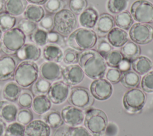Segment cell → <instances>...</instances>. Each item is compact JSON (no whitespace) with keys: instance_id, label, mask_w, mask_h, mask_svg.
<instances>
[{"instance_id":"55","label":"cell","mask_w":153,"mask_h":136,"mask_svg":"<svg viewBox=\"0 0 153 136\" xmlns=\"http://www.w3.org/2000/svg\"><path fill=\"white\" fill-rule=\"evenodd\" d=\"M27 2L32 4H36V5H44L47 0H26Z\"/></svg>"},{"instance_id":"52","label":"cell","mask_w":153,"mask_h":136,"mask_svg":"<svg viewBox=\"0 0 153 136\" xmlns=\"http://www.w3.org/2000/svg\"><path fill=\"white\" fill-rule=\"evenodd\" d=\"M117 68L122 73L128 72L129 70H131V61L127 59L124 58L120 62Z\"/></svg>"},{"instance_id":"15","label":"cell","mask_w":153,"mask_h":136,"mask_svg":"<svg viewBox=\"0 0 153 136\" xmlns=\"http://www.w3.org/2000/svg\"><path fill=\"white\" fill-rule=\"evenodd\" d=\"M62 66L57 63L45 61L40 65L39 72L41 78L50 82H54L62 77Z\"/></svg>"},{"instance_id":"3","label":"cell","mask_w":153,"mask_h":136,"mask_svg":"<svg viewBox=\"0 0 153 136\" xmlns=\"http://www.w3.org/2000/svg\"><path fill=\"white\" fill-rule=\"evenodd\" d=\"M39 75L37 64L31 61H22L16 67L14 74V81L22 88H28L38 79Z\"/></svg>"},{"instance_id":"48","label":"cell","mask_w":153,"mask_h":136,"mask_svg":"<svg viewBox=\"0 0 153 136\" xmlns=\"http://www.w3.org/2000/svg\"><path fill=\"white\" fill-rule=\"evenodd\" d=\"M121 72L118 69L111 67L108 69L105 73L106 79L111 84H115L120 81L122 76Z\"/></svg>"},{"instance_id":"10","label":"cell","mask_w":153,"mask_h":136,"mask_svg":"<svg viewBox=\"0 0 153 136\" xmlns=\"http://www.w3.org/2000/svg\"><path fill=\"white\" fill-rule=\"evenodd\" d=\"M131 40L138 45H145L153 40V27L151 24L136 23L129 29Z\"/></svg>"},{"instance_id":"49","label":"cell","mask_w":153,"mask_h":136,"mask_svg":"<svg viewBox=\"0 0 153 136\" xmlns=\"http://www.w3.org/2000/svg\"><path fill=\"white\" fill-rule=\"evenodd\" d=\"M39 28L49 32L54 28L53 17L51 15H45L38 23Z\"/></svg>"},{"instance_id":"38","label":"cell","mask_w":153,"mask_h":136,"mask_svg":"<svg viewBox=\"0 0 153 136\" xmlns=\"http://www.w3.org/2000/svg\"><path fill=\"white\" fill-rule=\"evenodd\" d=\"M105 61L109 67L117 68L120 62L124 59V57L118 50H112L105 58Z\"/></svg>"},{"instance_id":"30","label":"cell","mask_w":153,"mask_h":136,"mask_svg":"<svg viewBox=\"0 0 153 136\" xmlns=\"http://www.w3.org/2000/svg\"><path fill=\"white\" fill-rule=\"evenodd\" d=\"M42 120L44 121L50 128H58L64 123L62 118L61 113L56 110H50L42 115Z\"/></svg>"},{"instance_id":"40","label":"cell","mask_w":153,"mask_h":136,"mask_svg":"<svg viewBox=\"0 0 153 136\" xmlns=\"http://www.w3.org/2000/svg\"><path fill=\"white\" fill-rule=\"evenodd\" d=\"M44 6L48 13L56 14L65 8L66 2L64 0H47Z\"/></svg>"},{"instance_id":"13","label":"cell","mask_w":153,"mask_h":136,"mask_svg":"<svg viewBox=\"0 0 153 136\" xmlns=\"http://www.w3.org/2000/svg\"><path fill=\"white\" fill-rule=\"evenodd\" d=\"M60 113L63 122L70 127L78 126L84 120L85 115L82 110L73 106L64 107Z\"/></svg>"},{"instance_id":"2","label":"cell","mask_w":153,"mask_h":136,"mask_svg":"<svg viewBox=\"0 0 153 136\" xmlns=\"http://www.w3.org/2000/svg\"><path fill=\"white\" fill-rule=\"evenodd\" d=\"M97 38V35L93 30L79 27L68 36L66 43L71 48L82 52L92 49L96 45Z\"/></svg>"},{"instance_id":"42","label":"cell","mask_w":153,"mask_h":136,"mask_svg":"<svg viewBox=\"0 0 153 136\" xmlns=\"http://www.w3.org/2000/svg\"><path fill=\"white\" fill-rule=\"evenodd\" d=\"M79 53L78 51L72 48H68L63 52V61L68 65L74 64L78 63Z\"/></svg>"},{"instance_id":"21","label":"cell","mask_w":153,"mask_h":136,"mask_svg":"<svg viewBox=\"0 0 153 136\" xmlns=\"http://www.w3.org/2000/svg\"><path fill=\"white\" fill-rule=\"evenodd\" d=\"M98 17V12L94 8L87 7L79 15V23L83 27L91 29L94 27Z\"/></svg>"},{"instance_id":"57","label":"cell","mask_w":153,"mask_h":136,"mask_svg":"<svg viewBox=\"0 0 153 136\" xmlns=\"http://www.w3.org/2000/svg\"><path fill=\"white\" fill-rule=\"evenodd\" d=\"M2 31L1 30V29H0V42H1V39H2V35H3V34H2Z\"/></svg>"},{"instance_id":"19","label":"cell","mask_w":153,"mask_h":136,"mask_svg":"<svg viewBox=\"0 0 153 136\" xmlns=\"http://www.w3.org/2000/svg\"><path fill=\"white\" fill-rule=\"evenodd\" d=\"M19 112L17 105L7 100L0 101V119L7 123H11L16 120Z\"/></svg>"},{"instance_id":"32","label":"cell","mask_w":153,"mask_h":136,"mask_svg":"<svg viewBox=\"0 0 153 136\" xmlns=\"http://www.w3.org/2000/svg\"><path fill=\"white\" fill-rule=\"evenodd\" d=\"M140 81L139 75L134 71L129 70L122 74L120 80L121 84L127 88H136Z\"/></svg>"},{"instance_id":"34","label":"cell","mask_w":153,"mask_h":136,"mask_svg":"<svg viewBox=\"0 0 153 136\" xmlns=\"http://www.w3.org/2000/svg\"><path fill=\"white\" fill-rule=\"evenodd\" d=\"M16 24V18L9 13L3 12L0 14V29L4 32L14 27Z\"/></svg>"},{"instance_id":"37","label":"cell","mask_w":153,"mask_h":136,"mask_svg":"<svg viewBox=\"0 0 153 136\" xmlns=\"http://www.w3.org/2000/svg\"><path fill=\"white\" fill-rule=\"evenodd\" d=\"M25 125L14 121L7 126L5 136H25Z\"/></svg>"},{"instance_id":"26","label":"cell","mask_w":153,"mask_h":136,"mask_svg":"<svg viewBox=\"0 0 153 136\" xmlns=\"http://www.w3.org/2000/svg\"><path fill=\"white\" fill-rule=\"evenodd\" d=\"M23 14L25 18L36 23H39L45 16L43 7L32 4L27 5Z\"/></svg>"},{"instance_id":"1","label":"cell","mask_w":153,"mask_h":136,"mask_svg":"<svg viewBox=\"0 0 153 136\" xmlns=\"http://www.w3.org/2000/svg\"><path fill=\"white\" fill-rule=\"evenodd\" d=\"M78 63L84 74L93 80L102 78L107 69L104 58L94 49L84 51L79 53Z\"/></svg>"},{"instance_id":"54","label":"cell","mask_w":153,"mask_h":136,"mask_svg":"<svg viewBox=\"0 0 153 136\" xmlns=\"http://www.w3.org/2000/svg\"><path fill=\"white\" fill-rule=\"evenodd\" d=\"M7 125L5 122L0 119V136H5Z\"/></svg>"},{"instance_id":"8","label":"cell","mask_w":153,"mask_h":136,"mask_svg":"<svg viewBox=\"0 0 153 136\" xmlns=\"http://www.w3.org/2000/svg\"><path fill=\"white\" fill-rule=\"evenodd\" d=\"M123 102L125 109L128 113H138L145 104L146 95L139 88H131L124 94Z\"/></svg>"},{"instance_id":"36","label":"cell","mask_w":153,"mask_h":136,"mask_svg":"<svg viewBox=\"0 0 153 136\" xmlns=\"http://www.w3.org/2000/svg\"><path fill=\"white\" fill-rule=\"evenodd\" d=\"M48 32L40 28H37L29 36L30 40L38 47H44L47 44Z\"/></svg>"},{"instance_id":"23","label":"cell","mask_w":153,"mask_h":136,"mask_svg":"<svg viewBox=\"0 0 153 136\" xmlns=\"http://www.w3.org/2000/svg\"><path fill=\"white\" fill-rule=\"evenodd\" d=\"M42 57L47 61H52L57 63L63 60V52L62 48L56 45L47 44L43 48Z\"/></svg>"},{"instance_id":"50","label":"cell","mask_w":153,"mask_h":136,"mask_svg":"<svg viewBox=\"0 0 153 136\" xmlns=\"http://www.w3.org/2000/svg\"><path fill=\"white\" fill-rule=\"evenodd\" d=\"M69 136H92L88 130L83 126L69 128Z\"/></svg>"},{"instance_id":"29","label":"cell","mask_w":153,"mask_h":136,"mask_svg":"<svg viewBox=\"0 0 153 136\" xmlns=\"http://www.w3.org/2000/svg\"><path fill=\"white\" fill-rule=\"evenodd\" d=\"M120 52L124 58L131 61L140 55L141 50L138 44L132 41H128L121 47Z\"/></svg>"},{"instance_id":"33","label":"cell","mask_w":153,"mask_h":136,"mask_svg":"<svg viewBox=\"0 0 153 136\" xmlns=\"http://www.w3.org/2000/svg\"><path fill=\"white\" fill-rule=\"evenodd\" d=\"M129 0H108L106 7L109 13L114 14L120 13L127 8Z\"/></svg>"},{"instance_id":"16","label":"cell","mask_w":153,"mask_h":136,"mask_svg":"<svg viewBox=\"0 0 153 136\" xmlns=\"http://www.w3.org/2000/svg\"><path fill=\"white\" fill-rule=\"evenodd\" d=\"M17 66L16 59L11 55L0 57V81H6L14 76Z\"/></svg>"},{"instance_id":"56","label":"cell","mask_w":153,"mask_h":136,"mask_svg":"<svg viewBox=\"0 0 153 136\" xmlns=\"http://www.w3.org/2000/svg\"><path fill=\"white\" fill-rule=\"evenodd\" d=\"M5 0H0V14L5 11Z\"/></svg>"},{"instance_id":"28","label":"cell","mask_w":153,"mask_h":136,"mask_svg":"<svg viewBox=\"0 0 153 136\" xmlns=\"http://www.w3.org/2000/svg\"><path fill=\"white\" fill-rule=\"evenodd\" d=\"M21 91V87L15 81H10L7 82L3 88L2 97L7 101L14 102L17 100Z\"/></svg>"},{"instance_id":"39","label":"cell","mask_w":153,"mask_h":136,"mask_svg":"<svg viewBox=\"0 0 153 136\" xmlns=\"http://www.w3.org/2000/svg\"><path fill=\"white\" fill-rule=\"evenodd\" d=\"M96 45V50L103 58H105L112 50H113V47L109 44L107 38L103 36L97 38Z\"/></svg>"},{"instance_id":"46","label":"cell","mask_w":153,"mask_h":136,"mask_svg":"<svg viewBox=\"0 0 153 136\" xmlns=\"http://www.w3.org/2000/svg\"><path fill=\"white\" fill-rule=\"evenodd\" d=\"M17 27L20 29L26 35L29 36L38 28L36 23L26 18L20 20L17 24Z\"/></svg>"},{"instance_id":"24","label":"cell","mask_w":153,"mask_h":136,"mask_svg":"<svg viewBox=\"0 0 153 136\" xmlns=\"http://www.w3.org/2000/svg\"><path fill=\"white\" fill-rule=\"evenodd\" d=\"M131 67L134 72L139 75H145L153 67L152 61L147 57L139 55L131 61Z\"/></svg>"},{"instance_id":"41","label":"cell","mask_w":153,"mask_h":136,"mask_svg":"<svg viewBox=\"0 0 153 136\" xmlns=\"http://www.w3.org/2000/svg\"><path fill=\"white\" fill-rule=\"evenodd\" d=\"M33 99L32 94L29 91L23 90L21 91L17 101L20 107L29 109L32 106Z\"/></svg>"},{"instance_id":"51","label":"cell","mask_w":153,"mask_h":136,"mask_svg":"<svg viewBox=\"0 0 153 136\" xmlns=\"http://www.w3.org/2000/svg\"><path fill=\"white\" fill-rule=\"evenodd\" d=\"M118 132V125L114 122H108L105 131L104 136H116Z\"/></svg>"},{"instance_id":"44","label":"cell","mask_w":153,"mask_h":136,"mask_svg":"<svg viewBox=\"0 0 153 136\" xmlns=\"http://www.w3.org/2000/svg\"><path fill=\"white\" fill-rule=\"evenodd\" d=\"M33 120V115L29 109L23 108L19 110L16 117L17 122L26 126Z\"/></svg>"},{"instance_id":"53","label":"cell","mask_w":153,"mask_h":136,"mask_svg":"<svg viewBox=\"0 0 153 136\" xmlns=\"http://www.w3.org/2000/svg\"><path fill=\"white\" fill-rule=\"evenodd\" d=\"M55 132L54 136H69V128L59 127Z\"/></svg>"},{"instance_id":"6","label":"cell","mask_w":153,"mask_h":136,"mask_svg":"<svg viewBox=\"0 0 153 136\" xmlns=\"http://www.w3.org/2000/svg\"><path fill=\"white\" fill-rule=\"evenodd\" d=\"M53 21L56 31L63 36L69 35L78 26L75 14L69 9L64 8L54 14Z\"/></svg>"},{"instance_id":"45","label":"cell","mask_w":153,"mask_h":136,"mask_svg":"<svg viewBox=\"0 0 153 136\" xmlns=\"http://www.w3.org/2000/svg\"><path fill=\"white\" fill-rule=\"evenodd\" d=\"M88 2L87 0H69V10L75 15H79L85 8H87Z\"/></svg>"},{"instance_id":"4","label":"cell","mask_w":153,"mask_h":136,"mask_svg":"<svg viewBox=\"0 0 153 136\" xmlns=\"http://www.w3.org/2000/svg\"><path fill=\"white\" fill-rule=\"evenodd\" d=\"M26 35L17 26L4 33L0 47L7 55L16 54L26 44Z\"/></svg>"},{"instance_id":"14","label":"cell","mask_w":153,"mask_h":136,"mask_svg":"<svg viewBox=\"0 0 153 136\" xmlns=\"http://www.w3.org/2000/svg\"><path fill=\"white\" fill-rule=\"evenodd\" d=\"M85 74L79 64L68 65L62 69L63 81L69 86H75L80 84Z\"/></svg>"},{"instance_id":"35","label":"cell","mask_w":153,"mask_h":136,"mask_svg":"<svg viewBox=\"0 0 153 136\" xmlns=\"http://www.w3.org/2000/svg\"><path fill=\"white\" fill-rule=\"evenodd\" d=\"M51 85L50 81L39 78L32 85V92L35 95H47Z\"/></svg>"},{"instance_id":"25","label":"cell","mask_w":153,"mask_h":136,"mask_svg":"<svg viewBox=\"0 0 153 136\" xmlns=\"http://www.w3.org/2000/svg\"><path fill=\"white\" fill-rule=\"evenodd\" d=\"M31 107L36 114L42 115L51 109V102L47 95H36L33 99Z\"/></svg>"},{"instance_id":"17","label":"cell","mask_w":153,"mask_h":136,"mask_svg":"<svg viewBox=\"0 0 153 136\" xmlns=\"http://www.w3.org/2000/svg\"><path fill=\"white\" fill-rule=\"evenodd\" d=\"M51 128L42 120H32L25 126V136H50Z\"/></svg>"},{"instance_id":"31","label":"cell","mask_w":153,"mask_h":136,"mask_svg":"<svg viewBox=\"0 0 153 136\" xmlns=\"http://www.w3.org/2000/svg\"><path fill=\"white\" fill-rule=\"evenodd\" d=\"M114 18L115 24L124 30H129L133 24V18L128 11H124L116 14Z\"/></svg>"},{"instance_id":"11","label":"cell","mask_w":153,"mask_h":136,"mask_svg":"<svg viewBox=\"0 0 153 136\" xmlns=\"http://www.w3.org/2000/svg\"><path fill=\"white\" fill-rule=\"evenodd\" d=\"M70 86L64 81H57L51 84L47 96L54 104H60L68 98Z\"/></svg>"},{"instance_id":"22","label":"cell","mask_w":153,"mask_h":136,"mask_svg":"<svg viewBox=\"0 0 153 136\" xmlns=\"http://www.w3.org/2000/svg\"><path fill=\"white\" fill-rule=\"evenodd\" d=\"M106 38L114 47H121L128 41L127 32L118 27L112 28L107 34Z\"/></svg>"},{"instance_id":"12","label":"cell","mask_w":153,"mask_h":136,"mask_svg":"<svg viewBox=\"0 0 153 136\" xmlns=\"http://www.w3.org/2000/svg\"><path fill=\"white\" fill-rule=\"evenodd\" d=\"M113 88L111 84L106 79L99 78L94 79L90 86V92L96 99L103 101L110 98Z\"/></svg>"},{"instance_id":"9","label":"cell","mask_w":153,"mask_h":136,"mask_svg":"<svg viewBox=\"0 0 153 136\" xmlns=\"http://www.w3.org/2000/svg\"><path fill=\"white\" fill-rule=\"evenodd\" d=\"M68 98L71 106L81 109L90 107L94 102L93 97L88 89L83 86L72 87Z\"/></svg>"},{"instance_id":"47","label":"cell","mask_w":153,"mask_h":136,"mask_svg":"<svg viewBox=\"0 0 153 136\" xmlns=\"http://www.w3.org/2000/svg\"><path fill=\"white\" fill-rule=\"evenodd\" d=\"M141 88L143 92H153V70L146 73L141 80Z\"/></svg>"},{"instance_id":"27","label":"cell","mask_w":153,"mask_h":136,"mask_svg":"<svg viewBox=\"0 0 153 136\" xmlns=\"http://www.w3.org/2000/svg\"><path fill=\"white\" fill-rule=\"evenodd\" d=\"M27 6L26 0H5V11L16 17L23 14Z\"/></svg>"},{"instance_id":"20","label":"cell","mask_w":153,"mask_h":136,"mask_svg":"<svg viewBox=\"0 0 153 136\" xmlns=\"http://www.w3.org/2000/svg\"><path fill=\"white\" fill-rule=\"evenodd\" d=\"M114 26V18L112 16L108 13H103L99 16L94 28L96 34L102 36L108 34Z\"/></svg>"},{"instance_id":"7","label":"cell","mask_w":153,"mask_h":136,"mask_svg":"<svg viewBox=\"0 0 153 136\" xmlns=\"http://www.w3.org/2000/svg\"><path fill=\"white\" fill-rule=\"evenodd\" d=\"M130 14L137 23L153 24V4L147 0H137L130 7Z\"/></svg>"},{"instance_id":"5","label":"cell","mask_w":153,"mask_h":136,"mask_svg":"<svg viewBox=\"0 0 153 136\" xmlns=\"http://www.w3.org/2000/svg\"><path fill=\"white\" fill-rule=\"evenodd\" d=\"M84 125L88 131L94 136H104V131L108 123L107 115L104 111L91 108L88 109L84 116Z\"/></svg>"},{"instance_id":"18","label":"cell","mask_w":153,"mask_h":136,"mask_svg":"<svg viewBox=\"0 0 153 136\" xmlns=\"http://www.w3.org/2000/svg\"><path fill=\"white\" fill-rule=\"evenodd\" d=\"M42 54L41 49L33 43H26L16 54L18 58L23 61H36L39 59Z\"/></svg>"},{"instance_id":"43","label":"cell","mask_w":153,"mask_h":136,"mask_svg":"<svg viewBox=\"0 0 153 136\" xmlns=\"http://www.w3.org/2000/svg\"><path fill=\"white\" fill-rule=\"evenodd\" d=\"M47 44L56 45L61 48L64 47L66 45V42L62 35L57 31L51 30L48 32Z\"/></svg>"}]
</instances>
